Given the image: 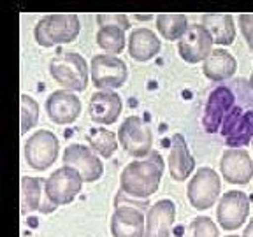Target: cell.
I'll return each instance as SVG.
<instances>
[{
	"mask_svg": "<svg viewBox=\"0 0 253 237\" xmlns=\"http://www.w3.org/2000/svg\"><path fill=\"white\" fill-rule=\"evenodd\" d=\"M90 76L99 91H115L116 88L125 84L128 78V69H126V63L118 56L100 53L91 58Z\"/></svg>",
	"mask_w": 253,
	"mask_h": 237,
	"instance_id": "8992f818",
	"label": "cell"
},
{
	"mask_svg": "<svg viewBox=\"0 0 253 237\" xmlns=\"http://www.w3.org/2000/svg\"><path fill=\"white\" fill-rule=\"evenodd\" d=\"M195 170V160L192 157L181 134H174L169 150V174L174 181H185Z\"/></svg>",
	"mask_w": 253,
	"mask_h": 237,
	"instance_id": "d6986e66",
	"label": "cell"
},
{
	"mask_svg": "<svg viewBox=\"0 0 253 237\" xmlns=\"http://www.w3.org/2000/svg\"><path fill=\"white\" fill-rule=\"evenodd\" d=\"M97 44L107 55H118L125 49V30L118 27H102L97 32Z\"/></svg>",
	"mask_w": 253,
	"mask_h": 237,
	"instance_id": "484cf974",
	"label": "cell"
},
{
	"mask_svg": "<svg viewBox=\"0 0 253 237\" xmlns=\"http://www.w3.org/2000/svg\"><path fill=\"white\" fill-rule=\"evenodd\" d=\"M123 109L122 97L115 91H95L88 104V113L93 123L111 125L120 118Z\"/></svg>",
	"mask_w": 253,
	"mask_h": 237,
	"instance_id": "ac0fdd59",
	"label": "cell"
},
{
	"mask_svg": "<svg viewBox=\"0 0 253 237\" xmlns=\"http://www.w3.org/2000/svg\"><path fill=\"white\" fill-rule=\"evenodd\" d=\"M60 142L49 130H39L25 142V160L36 170H46L58 158Z\"/></svg>",
	"mask_w": 253,
	"mask_h": 237,
	"instance_id": "30bf717a",
	"label": "cell"
},
{
	"mask_svg": "<svg viewBox=\"0 0 253 237\" xmlns=\"http://www.w3.org/2000/svg\"><path fill=\"white\" fill-rule=\"evenodd\" d=\"M201 25L208 28L214 44L230 46L236 40V23H234L232 14L229 12H208L202 16Z\"/></svg>",
	"mask_w": 253,
	"mask_h": 237,
	"instance_id": "ffe728a7",
	"label": "cell"
},
{
	"mask_svg": "<svg viewBox=\"0 0 253 237\" xmlns=\"http://www.w3.org/2000/svg\"><path fill=\"white\" fill-rule=\"evenodd\" d=\"M220 169L230 185H248L253 178V160L243 148H229L221 155Z\"/></svg>",
	"mask_w": 253,
	"mask_h": 237,
	"instance_id": "5bb4252c",
	"label": "cell"
},
{
	"mask_svg": "<svg viewBox=\"0 0 253 237\" xmlns=\"http://www.w3.org/2000/svg\"><path fill=\"white\" fill-rule=\"evenodd\" d=\"M160 51V39L150 28H135L128 37V55L137 62H148Z\"/></svg>",
	"mask_w": 253,
	"mask_h": 237,
	"instance_id": "7402d4cb",
	"label": "cell"
},
{
	"mask_svg": "<svg viewBox=\"0 0 253 237\" xmlns=\"http://www.w3.org/2000/svg\"><path fill=\"white\" fill-rule=\"evenodd\" d=\"M118 141L122 148L130 155L132 158L142 160L151 155L153 148V132L150 125L139 116H128L125 121L120 125Z\"/></svg>",
	"mask_w": 253,
	"mask_h": 237,
	"instance_id": "52a82bcc",
	"label": "cell"
},
{
	"mask_svg": "<svg viewBox=\"0 0 253 237\" xmlns=\"http://www.w3.org/2000/svg\"><path fill=\"white\" fill-rule=\"evenodd\" d=\"M88 142L91 150L102 158H111L118 150V135L102 126L91 128L88 134Z\"/></svg>",
	"mask_w": 253,
	"mask_h": 237,
	"instance_id": "d4e9b609",
	"label": "cell"
},
{
	"mask_svg": "<svg viewBox=\"0 0 253 237\" xmlns=\"http://www.w3.org/2000/svg\"><path fill=\"white\" fill-rule=\"evenodd\" d=\"M63 165L78 170L83 176L84 183L99 181L104 174V165L99 155L84 144H69L63 151Z\"/></svg>",
	"mask_w": 253,
	"mask_h": 237,
	"instance_id": "8fae6325",
	"label": "cell"
},
{
	"mask_svg": "<svg viewBox=\"0 0 253 237\" xmlns=\"http://www.w3.org/2000/svg\"><path fill=\"white\" fill-rule=\"evenodd\" d=\"M148 205L146 200H126L116 204L111 216V234L113 237H144L146 234V216L142 209Z\"/></svg>",
	"mask_w": 253,
	"mask_h": 237,
	"instance_id": "ba28073f",
	"label": "cell"
},
{
	"mask_svg": "<svg viewBox=\"0 0 253 237\" xmlns=\"http://www.w3.org/2000/svg\"><path fill=\"white\" fill-rule=\"evenodd\" d=\"M236 104V93L229 86H218L216 90L211 91L208 106H206L202 123L208 134H214L221 128L223 118L230 111V107Z\"/></svg>",
	"mask_w": 253,
	"mask_h": 237,
	"instance_id": "9a60e30c",
	"label": "cell"
},
{
	"mask_svg": "<svg viewBox=\"0 0 253 237\" xmlns=\"http://www.w3.org/2000/svg\"><path fill=\"white\" fill-rule=\"evenodd\" d=\"M49 72L56 83L69 91H83L88 86V63L76 51H60L49 62Z\"/></svg>",
	"mask_w": 253,
	"mask_h": 237,
	"instance_id": "3957f363",
	"label": "cell"
},
{
	"mask_svg": "<svg viewBox=\"0 0 253 237\" xmlns=\"http://www.w3.org/2000/svg\"><path fill=\"white\" fill-rule=\"evenodd\" d=\"M186 237H220L218 227L208 216H197L190 221Z\"/></svg>",
	"mask_w": 253,
	"mask_h": 237,
	"instance_id": "83f0119b",
	"label": "cell"
},
{
	"mask_svg": "<svg viewBox=\"0 0 253 237\" xmlns=\"http://www.w3.org/2000/svg\"><path fill=\"white\" fill-rule=\"evenodd\" d=\"M229 148H243L253 137V102L246 99L243 104H234L223 118L220 128Z\"/></svg>",
	"mask_w": 253,
	"mask_h": 237,
	"instance_id": "277c9868",
	"label": "cell"
},
{
	"mask_svg": "<svg viewBox=\"0 0 253 237\" xmlns=\"http://www.w3.org/2000/svg\"><path fill=\"white\" fill-rule=\"evenodd\" d=\"M83 183V176L78 170L72 169V167L63 165L60 169H56L46 179V183H44V194H46V198L49 200V204L53 207L71 204L81 194Z\"/></svg>",
	"mask_w": 253,
	"mask_h": 237,
	"instance_id": "5b68a950",
	"label": "cell"
},
{
	"mask_svg": "<svg viewBox=\"0 0 253 237\" xmlns=\"http://www.w3.org/2000/svg\"><path fill=\"white\" fill-rule=\"evenodd\" d=\"M79 30H81V23H79L78 14L58 12V14H47L37 21L34 28V37L39 46L53 47L76 40Z\"/></svg>",
	"mask_w": 253,
	"mask_h": 237,
	"instance_id": "7a4b0ae2",
	"label": "cell"
},
{
	"mask_svg": "<svg viewBox=\"0 0 253 237\" xmlns=\"http://www.w3.org/2000/svg\"><path fill=\"white\" fill-rule=\"evenodd\" d=\"M176 220V205L169 198L155 202L148 207L144 237H169Z\"/></svg>",
	"mask_w": 253,
	"mask_h": 237,
	"instance_id": "e0dca14e",
	"label": "cell"
},
{
	"mask_svg": "<svg viewBox=\"0 0 253 237\" xmlns=\"http://www.w3.org/2000/svg\"><path fill=\"white\" fill-rule=\"evenodd\" d=\"M39 121V104L30 95L20 93V134L25 135Z\"/></svg>",
	"mask_w": 253,
	"mask_h": 237,
	"instance_id": "4316f807",
	"label": "cell"
},
{
	"mask_svg": "<svg viewBox=\"0 0 253 237\" xmlns=\"http://www.w3.org/2000/svg\"><path fill=\"white\" fill-rule=\"evenodd\" d=\"M41 198H42V181L39 178H30L23 176L20 179V211L23 216L34 213L41 207Z\"/></svg>",
	"mask_w": 253,
	"mask_h": 237,
	"instance_id": "603a6c76",
	"label": "cell"
},
{
	"mask_svg": "<svg viewBox=\"0 0 253 237\" xmlns=\"http://www.w3.org/2000/svg\"><path fill=\"white\" fill-rule=\"evenodd\" d=\"M46 113L56 125H71L81 115V100L74 91L56 90L47 97Z\"/></svg>",
	"mask_w": 253,
	"mask_h": 237,
	"instance_id": "2e32d148",
	"label": "cell"
},
{
	"mask_svg": "<svg viewBox=\"0 0 253 237\" xmlns=\"http://www.w3.org/2000/svg\"><path fill=\"white\" fill-rule=\"evenodd\" d=\"M225 237H239V236H225Z\"/></svg>",
	"mask_w": 253,
	"mask_h": 237,
	"instance_id": "836d02e7",
	"label": "cell"
},
{
	"mask_svg": "<svg viewBox=\"0 0 253 237\" xmlns=\"http://www.w3.org/2000/svg\"><path fill=\"white\" fill-rule=\"evenodd\" d=\"M157 28L167 40H181L188 30V20L183 12H162L157 14Z\"/></svg>",
	"mask_w": 253,
	"mask_h": 237,
	"instance_id": "cb8c5ba5",
	"label": "cell"
},
{
	"mask_svg": "<svg viewBox=\"0 0 253 237\" xmlns=\"http://www.w3.org/2000/svg\"><path fill=\"white\" fill-rule=\"evenodd\" d=\"M97 23H99V28L118 27V28H123V30H128V28H130L128 16L123 14V12H104V14H97Z\"/></svg>",
	"mask_w": 253,
	"mask_h": 237,
	"instance_id": "f1b7e54d",
	"label": "cell"
},
{
	"mask_svg": "<svg viewBox=\"0 0 253 237\" xmlns=\"http://www.w3.org/2000/svg\"><path fill=\"white\" fill-rule=\"evenodd\" d=\"M243 237H253V218L250 220L248 225H246L245 232H243Z\"/></svg>",
	"mask_w": 253,
	"mask_h": 237,
	"instance_id": "4dcf8cb0",
	"label": "cell"
},
{
	"mask_svg": "<svg viewBox=\"0 0 253 237\" xmlns=\"http://www.w3.org/2000/svg\"><path fill=\"white\" fill-rule=\"evenodd\" d=\"M202 71H204V76L208 79L221 83V81H229L236 74L237 62L229 51L221 49V47H216L206 58L204 65H202Z\"/></svg>",
	"mask_w": 253,
	"mask_h": 237,
	"instance_id": "44dd1931",
	"label": "cell"
},
{
	"mask_svg": "<svg viewBox=\"0 0 253 237\" xmlns=\"http://www.w3.org/2000/svg\"><path fill=\"white\" fill-rule=\"evenodd\" d=\"M220 192H221L220 176L211 167H201V169H197V172L188 181V188H186V195H188L190 204L199 211L210 209L211 205L216 202V198L220 197Z\"/></svg>",
	"mask_w": 253,
	"mask_h": 237,
	"instance_id": "9c48e42d",
	"label": "cell"
},
{
	"mask_svg": "<svg viewBox=\"0 0 253 237\" xmlns=\"http://www.w3.org/2000/svg\"><path fill=\"white\" fill-rule=\"evenodd\" d=\"M239 28H241L243 37L246 39L248 46L253 51V12L252 14H241L239 16Z\"/></svg>",
	"mask_w": 253,
	"mask_h": 237,
	"instance_id": "f546056e",
	"label": "cell"
},
{
	"mask_svg": "<svg viewBox=\"0 0 253 237\" xmlns=\"http://www.w3.org/2000/svg\"><path fill=\"white\" fill-rule=\"evenodd\" d=\"M250 214V198L245 192L230 190L220 198L216 209L218 223L223 230H237Z\"/></svg>",
	"mask_w": 253,
	"mask_h": 237,
	"instance_id": "7c38bea8",
	"label": "cell"
},
{
	"mask_svg": "<svg viewBox=\"0 0 253 237\" xmlns=\"http://www.w3.org/2000/svg\"><path fill=\"white\" fill-rule=\"evenodd\" d=\"M135 18H137V20H150L151 14H135Z\"/></svg>",
	"mask_w": 253,
	"mask_h": 237,
	"instance_id": "1f68e13d",
	"label": "cell"
},
{
	"mask_svg": "<svg viewBox=\"0 0 253 237\" xmlns=\"http://www.w3.org/2000/svg\"><path fill=\"white\" fill-rule=\"evenodd\" d=\"M213 37L208 28L202 25H190L186 34L178 42V51L186 63L206 62L213 51Z\"/></svg>",
	"mask_w": 253,
	"mask_h": 237,
	"instance_id": "4fadbf2b",
	"label": "cell"
},
{
	"mask_svg": "<svg viewBox=\"0 0 253 237\" xmlns=\"http://www.w3.org/2000/svg\"><path fill=\"white\" fill-rule=\"evenodd\" d=\"M164 169H166L164 158L157 151H151L150 157L134 160L122 170L120 188L123 194L135 200H146L153 194H157L162 181Z\"/></svg>",
	"mask_w": 253,
	"mask_h": 237,
	"instance_id": "6da1fadb",
	"label": "cell"
},
{
	"mask_svg": "<svg viewBox=\"0 0 253 237\" xmlns=\"http://www.w3.org/2000/svg\"><path fill=\"white\" fill-rule=\"evenodd\" d=\"M250 88H252V91H253V74H252V78H250Z\"/></svg>",
	"mask_w": 253,
	"mask_h": 237,
	"instance_id": "d6a6232c",
	"label": "cell"
}]
</instances>
